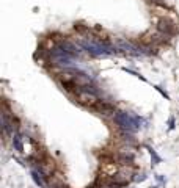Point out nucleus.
<instances>
[{
	"instance_id": "f257e3e1",
	"label": "nucleus",
	"mask_w": 179,
	"mask_h": 188,
	"mask_svg": "<svg viewBox=\"0 0 179 188\" xmlns=\"http://www.w3.org/2000/svg\"><path fill=\"white\" fill-rule=\"evenodd\" d=\"M77 44L82 47V50H85L86 53L93 55V57H108V55L115 53L113 46L108 43L107 39L101 38H80L77 39Z\"/></svg>"
},
{
	"instance_id": "f03ea898",
	"label": "nucleus",
	"mask_w": 179,
	"mask_h": 188,
	"mask_svg": "<svg viewBox=\"0 0 179 188\" xmlns=\"http://www.w3.org/2000/svg\"><path fill=\"white\" fill-rule=\"evenodd\" d=\"M113 121L121 130H127V132H137L141 124L140 118L130 113V111H116L113 116Z\"/></svg>"
},
{
	"instance_id": "7ed1b4c3",
	"label": "nucleus",
	"mask_w": 179,
	"mask_h": 188,
	"mask_svg": "<svg viewBox=\"0 0 179 188\" xmlns=\"http://www.w3.org/2000/svg\"><path fill=\"white\" fill-rule=\"evenodd\" d=\"M115 46L118 47L120 50H124L126 53L135 55V57H138V55H149V53H151V52H148L149 49H151V46H146V44H144L143 47H140V46L130 43V41H126V39H118Z\"/></svg>"
},
{
	"instance_id": "20e7f679",
	"label": "nucleus",
	"mask_w": 179,
	"mask_h": 188,
	"mask_svg": "<svg viewBox=\"0 0 179 188\" xmlns=\"http://www.w3.org/2000/svg\"><path fill=\"white\" fill-rule=\"evenodd\" d=\"M157 30H160L162 33L167 34V36H173V34H176V31H177L174 22H171V20H168V19H160L159 24H157Z\"/></svg>"
},
{
	"instance_id": "39448f33",
	"label": "nucleus",
	"mask_w": 179,
	"mask_h": 188,
	"mask_svg": "<svg viewBox=\"0 0 179 188\" xmlns=\"http://www.w3.org/2000/svg\"><path fill=\"white\" fill-rule=\"evenodd\" d=\"M93 110H96V111L101 113V115H112V113H115V107L112 105V103L105 102V100H99V102L93 107Z\"/></svg>"
},
{
	"instance_id": "423d86ee",
	"label": "nucleus",
	"mask_w": 179,
	"mask_h": 188,
	"mask_svg": "<svg viewBox=\"0 0 179 188\" xmlns=\"http://www.w3.org/2000/svg\"><path fill=\"white\" fill-rule=\"evenodd\" d=\"M24 143H25V138L22 135H17V133L13 135V146H14V149L17 152H25Z\"/></svg>"
},
{
	"instance_id": "0eeeda50",
	"label": "nucleus",
	"mask_w": 179,
	"mask_h": 188,
	"mask_svg": "<svg viewBox=\"0 0 179 188\" xmlns=\"http://www.w3.org/2000/svg\"><path fill=\"white\" fill-rule=\"evenodd\" d=\"M32 179H33V182H35L38 187L41 188H47V184H46V179L41 176V174L35 169V171H32Z\"/></svg>"
},
{
	"instance_id": "6e6552de",
	"label": "nucleus",
	"mask_w": 179,
	"mask_h": 188,
	"mask_svg": "<svg viewBox=\"0 0 179 188\" xmlns=\"http://www.w3.org/2000/svg\"><path fill=\"white\" fill-rule=\"evenodd\" d=\"M148 151H149V154H151V160H153V165H159V163L162 162V158L157 155V152H156L153 148H148Z\"/></svg>"
},
{
	"instance_id": "1a4fd4ad",
	"label": "nucleus",
	"mask_w": 179,
	"mask_h": 188,
	"mask_svg": "<svg viewBox=\"0 0 179 188\" xmlns=\"http://www.w3.org/2000/svg\"><path fill=\"white\" fill-rule=\"evenodd\" d=\"M146 174H144V172H141V174H137V177H134V180H135V182H143V180H146Z\"/></svg>"
},
{
	"instance_id": "9d476101",
	"label": "nucleus",
	"mask_w": 179,
	"mask_h": 188,
	"mask_svg": "<svg viewBox=\"0 0 179 188\" xmlns=\"http://www.w3.org/2000/svg\"><path fill=\"white\" fill-rule=\"evenodd\" d=\"M156 89H157V91H159V93H160V94H162V96L165 97V99H170V96H168L167 93H165V91H163V89H162L160 86H156Z\"/></svg>"
},
{
	"instance_id": "9b49d317",
	"label": "nucleus",
	"mask_w": 179,
	"mask_h": 188,
	"mask_svg": "<svg viewBox=\"0 0 179 188\" xmlns=\"http://www.w3.org/2000/svg\"><path fill=\"white\" fill-rule=\"evenodd\" d=\"M168 127H170V130H173V129H174V118H170V121H168Z\"/></svg>"
},
{
	"instance_id": "f8f14e48",
	"label": "nucleus",
	"mask_w": 179,
	"mask_h": 188,
	"mask_svg": "<svg viewBox=\"0 0 179 188\" xmlns=\"http://www.w3.org/2000/svg\"><path fill=\"white\" fill-rule=\"evenodd\" d=\"M156 179H157V180H159V182H160V184H165V182H167V180H165V177H162V176H160V174H157V176H156Z\"/></svg>"
},
{
	"instance_id": "ddd939ff",
	"label": "nucleus",
	"mask_w": 179,
	"mask_h": 188,
	"mask_svg": "<svg viewBox=\"0 0 179 188\" xmlns=\"http://www.w3.org/2000/svg\"><path fill=\"white\" fill-rule=\"evenodd\" d=\"M149 2H154V3H163L162 0H149Z\"/></svg>"
}]
</instances>
